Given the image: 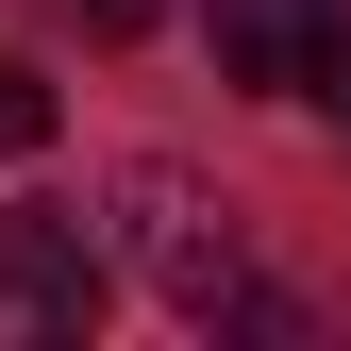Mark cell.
<instances>
[{
	"label": "cell",
	"instance_id": "6",
	"mask_svg": "<svg viewBox=\"0 0 351 351\" xmlns=\"http://www.w3.org/2000/svg\"><path fill=\"white\" fill-rule=\"evenodd\" d=\"M318 101H335V117H351V51H335V84H318Z\"/></svg>",
	"mask_w": 351,
	"mask_h": 351
},
{
	"label": "cell",
	"instance_id": "4",
	"mask_svg": "<svg viewBox=\"0 0 351 351\" xmlns=\"http://www.w3.org/2000/svg\"><path fill=\"white\" fill-rule=\"evenodd\" d=\"M67 134V101H51V67H0V151H51Z\"/></svg>",
	"mask_w": 351,
	"mask_h": 351
},
{
	"label": "cell",
	"instance_id": "3",
	"mask_svg": "<svg viewBox=\"0 0 351 351\" xmlns=\"http://www.w3.org/2000/svg\"><path fill=\"white\" fill-rule=\"evenodd\" d=\"M217 84H251V101H318L335 51H351V0H217Z\"/></svg>",
	"mask_w": 351,
	"mask_h": 351
},
{
	"label": "cell",
	"instance_id": "1",
	"mask_svg": "<svg viewBox=\"0 0 351 351\" xmlns=\"http://www.w3.org/2000/svg\"><path fill=\"white\" fill-rule=\"evenodd\" d=\"M117 251H134V285L167 301V318H201V335H217V301L251 285L234 201H217L201 167H167V151H134V167H117Z\"/></svg>",
	"mask_w": 351,
	"mask_h": 351
},
{
	"label": "cell",
	"instance_id": "5",
	"mask_svg": "<svg viewBox=\"0 0 351 351\" xmlns=\"http://www.w3.org/2000/svg\"><path fill=\"white\" fill-rule=\"evenodd\" d=\"M167 17V0H84V34H151Z\"/></svg>",
	"mask_w": 351,
	"mask_h": 351
},
{
	"label": "cell",
	"instance_id": "2",
	"mask_svg": "<svg viewBox=\"0 0 351 351\" xmlns=\"http://www.w3.org/2000/svg\"><path fill=\"white\" fill-rule=\"evenodd\" d=\"M101 301H117V251L84 217H34V201L0 217V351H84Z\"/></svg>",
	"mask_w": 351,
	"mask_h": 351
}]
</instances>
